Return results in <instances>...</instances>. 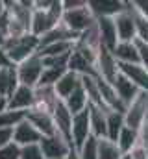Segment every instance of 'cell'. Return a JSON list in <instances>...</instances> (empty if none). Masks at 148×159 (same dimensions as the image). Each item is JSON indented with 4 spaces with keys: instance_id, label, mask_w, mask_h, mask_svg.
<instances>
[{
    "instance_id": "obj_1",
    "label": "cell",
    "mask_w": 148,
    "mask_h": 159,
    "mask_svg": "<svg viewBox=\"0 0 148 159\" xmlns=\"http://www.w3.org/2000/svg\"><path fill=\"white\" fill-rule=\"evenodd\" d=\"M61 17H63L61 0H54L52 6L46 11L34 9L32 11V19H30V34L41 39L44 34H48L52 28H56L61 22Z\"/></svg>"
},
{
    "instance_id": "obj_2",
    "label": "cell",
    "mask_w": 148,
    "mask_h": 159,
    "mask_svg": "<svg viewBox=\"0 0 148 159\" xmlns=\"http://www.w3.org/2000/svg\"><path fill=\"white\" fill-rule=\"evenodd\" d=\"M4 50L9 57V63L13 67H17L39 50V37L32 35L30 32L21 37H7Z\"/></svg>"
},
{
    "instance_id": "obj_3",
    "label": "cell",
    "mask_w": 148,
    "mask_h": 159,
    "mask_svg": "<svg viewBox=\"0 0 148 159\" xmlns=\"http://www.w3.org/2000/svg\"><path fill=\"white\" fill-rule=\"evenodd\" d=\"M95 22H96V19H95V15L91 13L87 2H85V6L78 7V9L63 11V17H61V24H63L69 32L76 34V35H81L83 32H87L89 28H93Z\"/></svg>"
},
{
    "instance_id": "obj_4",
    "label": "cell",
    "mask_w": 148,
    "mask_h": 159,
    "mask_svg": "<svg viewBox=\"0 0 148 159\" xmlns=\"http://www.w3.org/2000/svg\"><path fill=\"white\" fill-rule=\"evenodd\" d=\"M15 69H17V78H19V83L21 85H26V87L35 89L44 67H43V59L39 57V54L35 52L34 56H30L26 61H22Z\"/></svg>"
},
{
    "instance_id": "obj_5",
    "label": "cell",
    "mask_w": 148,
    "mask_h": 159,
    "mask_svg": "<svg viewBox=\"0 0 148 159\" xmlns=\"http://www.w3.org/2000/svg\"><path fill=\"white\" fill-rule=\"evenodd\" d=\"M39 146L43 150L44 159H65L69 156V152L74 150L71 143H67L61 135H50V137H43L39 141Z\"/></svg>"
},
{
    "instance_id": "obj_6",
    "label": "cell",
    "mask_w": 148,
    "mask_h": 159,
    "mask_svg": "<svg viewBox=\"0 0 148 159\" xmlns=\"http://www.w3.org/2000/svg\"><path fill=\"white\" fill-rule=\"evenodd\" d=\"M91 137V128H89V107L83 109L81 113L72 115V124H71V143L72 148L78 152L81 144Z\"/></svg>"
},
{
    "instance_id": "obj_7",
    "label": "cell",
    "mask_w": 148,
    "mask_h": 159,
    "mask_svg": "<svg viewBox=\"0 0 148 159\" xmlns=\"http://www.w3.org/2000/svg\"><path fill=\"white\" fill-rule=\"evenodd\" d=\"M146 93H141L124 111V124L132 129H137L143 126V122L146 120Z\"/></svg>"
},
{
    "instance_id": "obj_8",
    "label": "cell",
    "mask_w": 148,
    "mask_h": 159,
    "mask_svg": "<svg viewBox=\"0 0 148 159\" xmlns=\"http://www.w3.org/2000/svg\"><path fill=\"white\" fill-rule=\"evenodd\" d=\"M113 20H115V30H117L118 43H133L135 41V22H133L130 2H128V7L122 13L113 17Z\"/></svg>"
},
{
    "instance_id": "obj_9",
    "label": "cell",
    "mask_w": 148,
    "mask_h": 159,
    "mask_svg": "<svg viewBox=\"0 0 148 159\" xmlns=\"http://www.w3.org/2000/svg\"><path fill=\"white\" fill-rule=\"evenodd\" d=\"M96 72H98V78L106 80L108 83H113L115 78L118 76V63H117V59L113 57V54H111L108 48H104V46L98 48Z\"/></svg>"
},
{
    "instance_id": "obj_10",
    "label": "cell",
    "mask_w": 148,
    "mask_h": 159,
    "mask_svg": "<svg viewBox=\"0 0 148 159\" xmlns=\"http://www.w3.org/2000/svg\"><path fill=\"white\" fill-rule=\"evenodd\" d=\"M118 74L128 78L141 93H148V70L139 63H118Z\"/></svg>"
},
{
    "instance_id": "obj_11",
    "label": "cell",
    "mask_w": 148,
    "mask_h": 159,
    "mask_svg": "<svg viewBox=\"0 0 148 159\" xmlns=\"http://www.w3.org/2000/svg\"><path fill=\"white\" fill-rule=\"evenodd\" d=\"M87 6H89L91 13L95 15V19H100V17H111L113 19L128 7V2H120V0H87Z\"/></svg>"
},
{
    "instance_id": "obj_12",
    "label": "cell",
    "mask_w": 148,
    "mask_h": 159,
    "mask_svg": "<svg viewBox=\"0 0 148 159\" xmlns=\"http://www.w3.org/2000/svg\"><path fill=\"white\" fill-rule=\"evenodd\" d=\"M52 120H54V128L56 133L61 135L67 143H71V124H72V113L65 107V104L59 100L52 111ZM72 146V143H71Z\"/></svg>"
},
{
    "instance_id": "obj_13",
    "label": "cell",
    "mask_w": 148,
    "mask_h": 159,
    "mask_svg": "<svg viewBox=\"0 0 148 159\" xmlns=\"http://www.w3.org/2000/svg\"><path fill=\"white\" fill-rule=\"evenodd\" d=\"M95 26H96V34H98V39H100V46H104L109 52H113L115 46L118 44L115 20L111 17H100V19H96Z\"/></svg>"
},
{
    "instance_id": "obj_14",
    "label": "cell",
    "mask_w": 148,
    "mask_h": 159,
    "mask_svg": "<svg viewBox=\"0 0 148 159\" xmlns=\"http://www.w3.org/2000/svg\"><path fill=\"white\" fill-rule=\"evenodd\" d=\"M34 100H35L34 89L19 83V87L11 93V96H7V109H11V111H28V109H32Z\"/></svg>"
},
{
    "instance_id": "obj_15",
    "label": "cell",
    "mask_w": 148,
    "mask_h": 159,
    "mask_svg": "<svg viewBox=\"0 0 148 159\" xmlns=\"http://www.w3.org/2000/svg\"><path fill=\"white\" fill-rule=\"evenodd\" d=\"M41 139H43V135L26 119L22 120V122H19L13 128V143L17 146H21V148L22 146H28V144H37Z\"/></svg>"
},
{
    "instance_id": "obj_16",
    "label": "cell",
    "mask_w": 148,
    "mask_h": 159,
    "mask_svg": "<svg viewBox=\"0 0 148 159\" xmlns=\"http://www.w3.org/2000/svg\"><path fill=\"white\" fill-rule=\"evenodd\" d=\"M111 85H113V89H115V93H117V96H118V100L122 102L124 107H128V106L141 94V91H139L128 78H124L122 74H118Z\"/></svg>"
},
{
    "instance_id": "obj_17",
    "label": "cell",
    "mask_w": 148,
    "mask_h": 159,
    "mask_svg": "<svg viewBox=\"0 0 148 159\" xmlns=\"http://www.w3.org/2000/svg\"><path fill=\"white\" fill-rule=\"evenodd\" d=\"M80 85H81V76H78L76 72L67 70L61 78L56 81V85H54V93H56L58 100L63 102V100H67V98L72 94Z\"/></svg>"
},
{
    "instance_id": "obj_18",
    "label": "cell",
    "mask_w": 148,
    "mask_h": 159,
    "mask_svg": "<svg viewBox=\"0 0 148 159\" xmlns=\"http://www.w3.org/2000/svg\"><path fill=\"white\" fill-rule=\"evenodd\" d=\"M26 120L35 128L43 137L56 135V128H54L52 115H48V113H41V111H34V109H28V111H26Z\"/></svg>"
},
{
    "instance_id": "obj_19",
    "label": "cell",
    "mask_w": 148,
    "mask_h": 159,
    "mask_svg": "<svg viewBox=\"0 0 148 159\" xmlns=\"http://www.w3.org/2000/svg\"><path fill=\"white\" fill-rule=\"evenodd\" d=\"M106 115L108 111L89 106V128L95 139H106Z\"/></svg>"
},
{
    "instance_id": "obj_20",
    "label": "cell",
    "mask_w": 148,
    "mask_h": 159,
    "mask_svg": "<svg viewBox=\"0 0 148 159\" xmlns=\"http://www.w3.org/2000/svg\"><path fill=\"white\" fill-rule=\"evenodd\" d=\"M111 54L117 59V63H139L135 43H118Z\"/></svg>"
},
{
    "instance_id": "obj_21",
    "label": "cell",
    "mask_w": 148,
    "mask_h": 159,
    "mask_svg": "<svg viewBox=\"0 0 148 159\" xmlns=\"http://www.w3.org/2000/svg\"><path fill=\"white\" fill-rule=\"evenodd\" d=\"M17 87H19L17 69H15V67L0 69V94H2V96H11V93H13Z\"/></svg>"
},
{
    "instance_id": "obj_22",
    "label": "cell",
    "mask_w": 148,
    "mask_h": 159,
    "mask_svg": "<svg viewBox=\"0 0 148 159\" xmlns=\"http://www.w3.org/2000/svg\"><path fill=\"white\" fill-rule=\"evenodd\" d=\"M124 126L126 124H124V115L122 113L108 111V115H106V139L117 143V137H118V133L122 131Z\"/></svg>"
},
{
    "instance_id": "obj_23",
    "label": "cell",
    "mask_w": 148,
    "mask_h": 159,
    "mask_svg": "<svg viewBox=\"0 0 148 159\" xmlns=\"http://www.w3.org/2000/svg\"><path fill=\"white\" fill-rule=\"evenodd\" d=\"M63 104H65V107H67L72 115L81 113L83 109H87V107H89V100H87V94H85L83 87L80 85L67 100H63Z\"/></svg>"
},
{
    "instance_id": "obj_24",
    "label": "cell",
    "mask_w": 148,
    "mask_h": 159,
    "mask_svg": "<svg viewBox=\"0 0 148 159\" xmlns=\"http://www.w3.org/2000/svg\"><path fill=\"white\" fill-rule=\"evenodd\" d=\"M137 143H139V131H137V129H132V128H128V126H124L122 131H120L118 137H117V146H118V150L122 152V156L128 154Z\"/></svg>"
},
{
    "instance_id": "obj_25",
    "label": "cell",
    "mask_w": 148,
    "mask_h": 159,
    "mask_svg": "<svg viewBox=\"0 0 148 159\" xmlns=\"http://www.w3.org/2000/svg\"><path fill=\"white\" fill-rule=\"evenodd\" d=\"M76 43V41H74ZM74 43L69 41H63V43H52V44H46L43 48L37 50L39 57H54V56H63V54H71L74 48Z\"/></svg>"
},
{
    "instance_id": "obj_26",
    "label": "cell",
    "mask_w": 148,
    "mask_h": 159,
    "mask_svg": "<svg viewBox=\"0 0 148 159\" xmlns=\"http://www.w3.org/2000/svg\"><path fill=\"white\" fill-rule=\"evenodd\" d=\"M96 150H98V159H120L122 157V152L118 150L117 143L109 141V139H98Z\"/></svg>"
},
{
    "instance_id": "obj_27",
    "label": "cell",
    "mask_w": 148,
    "mask_h": 159,
    "mask_svg": "<svg viewBox=\"0 0 148 159\" xmlns=\"http://www.w3.org/2000/svg\"><path fill=\"white\" fill-rule=\"evenodd\" d=\"M130 7H132V15H133V22H135V39L148 44V19L143 17V15L132 6V2H130Z\"/></svg>"
},
{
    "instance_id": "obj_28",
    "label": "cell",
    "mask_w": 148,
    "mask_h": 159,
    "mask_svg": "<svg viewBox=\"0 0 148 159\" xmlns=\"http://www.w3.org/2000/svg\"><path fill=\"white\" fill-rule=\"evenodd\" d=\"M65 72H67V69H48V67H44L37 87H54L56 81L61 78Z\"/></svg>"
},
{
    "instance_id": "obj_29",
    "label": "cell",
    "mask_w": 148,
    "mask_h": 159,
    "mask_svg": "<svg viewBox=\"0 0 148 159\" xmlns=\"http://www.w3.org/2000/svg\"><path fill=\"white\" fill-rule=\"evenodd\" d=\"M26 119V111H4L0 113V128H15L19 122Z\"/></svg>"
},
{
    "instance_id": "obj_30",
    "label": "cell",
    "mask_w": 148,
    "mask_h": 159,
    "mask_svg": "<svg viewBox=\"0 0 148 159\" xmlns=\"http://www.w3.org/2000/svg\"><path fill=\"white\" fill-rule=\"evenodd\" d=\"M98 139H95L93 135L81 144V148L78 150V157L80 159H98V150H96Z\"/></svg>"
},
{
    "instance_id": "obj_31",
    "label": "cell",
    "mask_w": 148,
    "mask_h": 159,
    "mask_svg": "<svg viewBox=\"0 0 148 159\" xmlns=\"http://www.w3.org/2000/svg\"><path fill=\"white\" fill-rule=\"evenodd\" d=\"M21 159H44L43 156V150L37 144H28V146H22L21 148Z\"/></svg>"
},
{
    "instance_id": "obj_32",
    "label": "cell",
    "mask_w": 148,
    "mask_h": 159,
    "mask_svg": "<svg viewBox=\"0 0 148 159\" xmlns=\"http://www.w3.org/2000/svg\"><path fill=\"white\" fill-rule=\"evenodd\" d=\"M0 159H21V146H17L13 141L0 148Z\"/></svg>"
},
{
    "instance_id": "obj_33",
    "label": "cell",
    "mask_w": 148,
    "mask_h": 159,
    "mask_svg": "<svg viewBox=\"0 0 148 159\" xmlns=\"http://www.w3.org/2000/svg\"><path fill=\"white\" fill-rule=\"evenodd\" d=\"M135 46H137V54H139V65L145 67L148 70V44L146 43H141V41H133Z\"/></svg>"
},
{
    "instance_id": "obj_34",
    "label": "cell",
    "mask_w": 148,
    "mask_h": 159,
    "mask_svg": "<svg viewBox=\"0 0 148 159\" xmlns=\"http://www.w3.org/2000/svg\"><path fill=\"white\" fill-rule=\"evenodd\" d=\"M124 156H130L132 159H148V148L145 144H141V143H137L128 154H124Z\"/></svg>"
},
{
    "instance_id": "obj_35",
    "label": "cell",
    "mask_w": 148,
    "mask_h": 159,
    "mask_svg": "<svg viewBox=\"0 0 148 159\" xmlns=\"http://www.w3.org/2000/svg\"><path fill=\"white\" fill-rule=\"evenodd\" d=\"M13 141V128H0V148Z\"/></svg>"
},
{
    "instance_id": "obj_36",
    "label": "cell",
    "mask_w": 148,
    "mask_h": 159,
    "mask_svg": "<svg viewBox=\"0 0 148 159\" xmlns=\"http://www.w3.org/2000/svg\"><path fill=\"white\" fill-rule=\"evenodd\" d=\"M87 0H61V6H63V11H71V9H78L81 6H85Z\"/></svg>"
},
{
    "instance_id": "obj_37",
    "label": "cell",
    "mask_w": 148,
    "mask_h": 159,
    "mask_svg": "<svg viewBox=\"0 0 148 159\" xmlns=\"http://www.w3.org/2000/svg\"><path fill=\"white\" fill-rule=\"evenodd\" d=\"M132 6L143 15V17H146L148 19V0H133L132 2Z\"/></svg>"
},
{
    "instance_id": "obj_38",
    "label": "cell",
    "mask_w": 148,
    "mask_h": 159,
    "mask_svg": "<svg viewBox=\"0 0 148 159\" xmlns=\"http://www.w3.org/2000/svg\"><path fill=\"white\" fill-rule=\"evenodd\" d=\"M6 67H13V65L9 63V57H7L6 50L0 48V69H6Z\"/></svg>"
},
{
    "instance_id": "obj_39",
    "label": "cell",
    "mask_w": 148,
    "mask_h": 159,
    "mask_svg": "<svg viewBox=\"0 0 148 159\" xmlns=\"http://www.w3.org/2000/svg\"><path fill=\"white\" fill-rule=\"evenodd\" d=\"M7 111V96H2L0 94V113Z\"/></svg>"
},
{
    "instance_id": "obj_40",
    "label": "cell",
    "mask_w": 148,
    "mask_h": 159,
    "mask_svg": "<svg viewBox=\"0 0 148 159\" xmlns=\"http://www.w3.org/2000/svg\"><path fill=\"white\" fill-rule=\"evenodd\" d=\"M6 41H7L6 34H4V32H0V48H4V46H6Z\"/></svg>"
},
{
    "instance_id": "obj_41",
    "label": "cell",
    "mask_w": 148,
    "mask_h": 159,
    "mask_svg": "<svg viewBox=\"0 0 148 159\" xmlns=\"http://www.w3.org/2000/svg\"><path fill=\"white\" fill-rule=\"evenodd\" d=\"M65 159H80V157H78V152H76V150H71L69 156H67Z\"/></svg>"
},
{
    "instance_id": "obj_42",
    "label": "cell",
    "mask_w": 148,
    "mask_h": 159,
    "mask_svg": "<svg viewBox=\"0 0 148 159\" xmlns=\"http://www.w3.org/2000/svg\"><path fill=\"white\" fill-rule=\"evenodd\" d=\"M6 13V6H4V0H0V15Z\"/></svg>"
},
{
    "instance_id": "obj_43",
    "label": "cell",
    "mask_w": 148,
    "mask_h": 159,
    "mask_svg": "<svg viewBox=\"0 0 148 159\" xmlns=\"http://www.w3.org/2000/svg\"><path fill=\"white\" fill-rule=\"evenodd\" d=\"M120 159H132V157H130V156H122Z\"/></svg>"
}]
</instances>
